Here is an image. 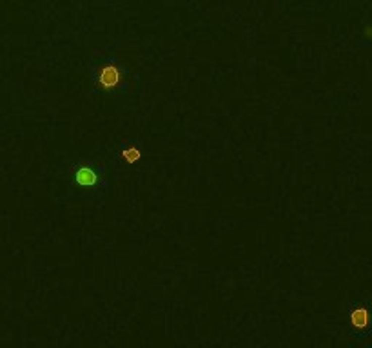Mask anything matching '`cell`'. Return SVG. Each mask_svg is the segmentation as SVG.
I'll return each mask as SVG.
<instances>
[{
	"instance_id": "obj_1",
	"label": "cell",
	"mask_w": 372,
	"mask_h": 348,
	"mask_svg": "<svg viewBox=\"0 0 372 348\" xmlns=\"http://www.w3.org/2000/svg\"><path fill=\"white\" fill-rule=\"evenodd\" d=\"M122 82V69L114 65V63H105L98 69V75H96V86L98 89L111 91L116 89Z\"/></svg>"
},
{
	"instance_id": "obj_2",
	"label": "cell",
	"mask_w": 372,
	"mask_h": 348,
	"mask_svg": "<svg viewBox=\"0 0 372 348\" xmlns=\"http://www.w3.org/2000/svg\"><path fill=\"white\" fill-rule=\"evenodd\" d=\"M77 178V183L82 187H93L96 185V181H98V174L91 167H80L75 174Z\"/></svg>"
},
{
	"instance_id": "obj_3",
	"label": "cell",
	"mask_w": 372,
	"mask_h": 348,
	"mask_svg": "<svg viewBox=\"0 0 372 348\" xmlns=\"http://www.w3.org/2000/svg\"><path fill=\"white\" fill-rule=\"evenodd\" d=\"M350 323H352L358 330H363V328H367L368 326V312L367 308L363 307H358L354 308L352 314H350Z\"/></svg>"
},
{
	"instance_id": "obj_4",
	"label": "cell",
	"mask_w": 372,
	"mask_h": 348,
	"mask_svg": "<svg viewBox=\"0 0 372 348\" xmlns=\"http://www.w3.org/2000/svg\"><path fill=\"white\" fill-rule=\"evenodd\" d=\"M122 158L126 163H136L142 158V151L136 147V145H131V147H126L122 151Z\"/></svg>"
}]
</instances>
